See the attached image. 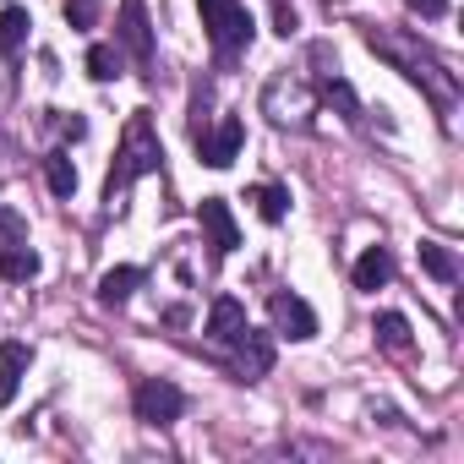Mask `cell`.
Wrapping results in <instances>:
<instances>
[{"label":"cell","mask_w":464,"mask_h":464,"mask_svg":"<svg viewBox=\"0 0 464 464\" xmlns=\"http://www.w3.org/2000/svg\"><path fill=\"white\" fill-rule=\"evenodd\" d=\"M252 202H257V213H263L268 224H279V218L290 213V191H285V186H257Z\"/></svg>","instance_id":"21"},{"label":"cell","mask_w":464,"mask_h":464,"mask_svg":"<svg viewBox=\"0 0 464 464\" xmlns=\"http://www.w3.org/2000/svg\"><path fill=\"white\" fill-rule=\"evenodd\" d=\"M420 268H426L437 285H453V279H459V263H453V252H448V246H437V241H420Z\"/></svg>","instance_id":"16"},{"label":"cell","mask_w":464,"mask_h":464,"mask_svg":"<svg viewBox=\"0 0 464 464\" xmlns=\"http://www.w3.org/2000/svg\"><path fill=\"white\" fill-rule=\"evenodd\" d=\"M66 23L72 28H93L99 23V6H93V0H66Z\"/></svg>","instance_id":"23"},{"label":"cell","mask_w":464,"mask_h":464,"mask_svg":"<svg viewBox=\"0 0 464 464\" xmlns=\"http://www.w3.org/2000/svg\"><path fill=\"white\" fill-rule=\"evenodd\" d=\"M28 241V218L17 213V208H0V252L6 246H23Z\"/></svg>","instance_id":"22"},{"label":"cell","mask_w":464,"mask_h":464,"mask_svg":"<svg viewBox=\"0 0 464 464\" xmlns=\"http://www.w3.org/2000/svg\"><path fill=\"white\" fill-rule=\"evenodd\" d=\"M372 334H377V344H382V350H393V355H404V350H410V323H404L399 312H382Z\"/></svg>","instance_id":"17"},{"label":"cell","mask_w":464,"mask_h":464,"mask_svg":"<svg viewBox=\"0 0 464 464\" xmlns=\"http://www.w3.org/2000/svg\"><path fill=\"white\" fill-rule=\"evenodd\" d=\"M44 180H50L55 197H72V191H77V164H72L66 153H50V159H44Z\"/></svg>","instance_id":"18"},{"label":"cell","mask_w":464,"mask_h":464,"mask_svg":"<svg viewBox=\"0 0 464 464\" xmlns=\"http://www.w3.org/2000/svg\"><path fill=\"white\" fill-rule=\"evenodd\" d=\"M241 328H246V306H241L236 295H218V301L208 306V328H202V334H208L213 344H229Z\"/></svg>","instance_id":"11"},{"label":"cell","mask_w":464,"mask_h":464,"mask_svg":"<svg viewBox=\"0 0 464 464\" xmlns=\"http://www.w3.org/2000/svg\"><path fill=\"white\" fill-rule=\"evenodd\" d=\"M274 23H279V34H285V39L295 34V12H290V6H279V12H274Z\"/></svg>","instance_id":"25"},{"label":"cell","mask_w":464,"mask_h":464,"mask_svg":"<svg viewBox=\"0 0 464 464\" xmlns=\"http://www.w3.org/2000/svg\"><path fill=\"white\" fill-rule=\"evenodd\" d=\"M142 268H110L104 279H99V301L104 306H121V301H131V290H142Z\"/></svg>","instance_id":"13"},{"label":"cell","mask_w":464,"mask_h":464,"mask_svg":"<svg viewBox=\"0 0 464 464\" xmlns=\"http://www.w3.org/2000/svg\"><path fill=\"white\" fill-rule=\"evenodd\" d=\"M197 12H202V28H208L218 55H236L252 44V12L241 0H197Z\"/></svg>","instance_id":"3"},{"label":"cell","mask_w":464,"mask_h":464,"mask_svg":"<svg viewBox=\"0 0 464 464\" xmlns=\"http://www.w3.org/2000/svg\"><path fill=\"white\" fill-rule=\"evenodd\" d=\"M164 164V142H159V126H153V115L148 110H137L131 121H126V137H121V153H115V169H110V180H104V197L115 202L131 180H142V175H153Z\"/></svg>","instance_id":"2"},{"label":"cell","mask_w":464,"mask_h":464,"mask_svg":"<svg viewBox=\"0 0 464 464\" xmlns=\"http://www.w3.org/2000/svg\"><path fill=\"white\" fill-rule=\"evenodd\" d=\"M393 279V252L388 246H366L355 263V290H382Z\"/></svg>","instance_id":"12"},{"label":"cell","mask_w":464,"mask_h":464,"mask_svg":"<svg viewBox=\"0 0 464 464\" xmlns=\"http://www.w3.org/2000/svg\"><path fill=\"white\" fill-rule=\"evenodd\" d=\"M197 218H202V229H208V241H213V252H218V257H229V252L241 246V224H236V213H229V202H224V197H202Z\"/></svg>","instance_id":"8"},{"label":"cell","mask_w":464,"mask_h":464,"mask_svg":"<svg viewBox=\"0 0 464 464\" xmlns=\"http://www.w3.org/2000/svg\"><path fill=\"white\" fill-rule=\"evenodd\" d=\"M410 12H420V17H448V0H404Z\"/></svg>","instance_id":"24"},{"label":"cell","mask_w":464,"mask_h":464,"mask_svg":"<svg viewBox=\"0 0 464 464\" xmlns=\"http://www.w3.org/2000/svg\"><path fill=\"white\" fill-rule=\"evenodd\" d=\"M131 410H137V420H148V426H169V420L186 415V393H180L175 382H164V377H142L137 393H131Z\"/></svg>","instance_id":"4"},{"label":"cell","mask_w":464,"mask_h":464,"mask_svg":"<svg viewBox=\"0 0 464 464\" xmlns=\"http://www.w3.org/2000/svg\"><path fill=\"white\" fill-rule=\"evenodd\" d=\"M241 142H246V126H241L236 115H224L213 131H208V126L197 131V159H202L208 169H229V164L241 159Z\"/></svg>","instance_id":"5"},{"label":"cell","mask_w":464,"mask_h":464,"mask_svg":"<svg viewBox=\"0 0 464 464\" xmlns=\"http://www.w3.org/2000/svg\"><path fill=\"white\" fill-rule=\"evenodd\" d=\"M323 99H328L344 121H361V99H355V88H350L344 77H328V82H323Z\"/></svg>","instance_id":"20"},{"label":"cell","mask_w":464,"mask_h":464,"mask_svg":"<svg viewBox=\"0 0 464 464\" xmlns=\"http://www.w3.org/2000/svg\"><path fill=\"white\" fill-rule=\"evenodd\" d=\"M268 317H274V334L285 339H317V312L301 301V295H268Z\"/></svg>","instance_id":"7"},{"label":"cell","mask_w":464,"mask_h":464,"mask_svg":"<svg viewBox=\"0 0 464 464\" xmlns=\"http://www.w3.org/2000/svg\"><path fill=\"white\" fill-rule=\"evenodd\" d=\"M0 279H12V285H28V279H39V252L23 241V246H6L0 252Z\"/></svg>","instance_id":"14"},{"label":"cell","mask_w":464,"mask_h":464,"mask_svg":"<svg viewBox=\"0 0 464 464\" xmlns=\"http://www.w3.org/2000/svg\"><path fill=\"white\" fill-rule=\"evenodd\" d=\"M366 44H372V55H382L393 72H404L442 115L453 110V99H459V82H453V72H442V61L426 50V44H415L410 34H393V28H366Z\"/></svg>","instance_id":"1"},{"label":"cell","mask_w":464,"mask_h":464,"mask_svg":"<svg viewBox=\"0 0 464 464\" xmlns=\"http://www.w3.org/2000/svg\"><path fill=\"white\" fill-rule=\"evenodd\" d=\"M88 77L93 82H115L121 77V50L115 44H93L88 50Z\"/></svg>","instance_id":"19"},{"label":"cell","mask_w":464,"mask_h":464,"mask_svg":"<svg viewBox=\"0 0 464 464\" xmlns=\"http://www.w3.org/2000/svg\"><path fill=\"white\" fill-rule=\"evenodd\" d=\"M28 6H0V55H17L28 44Z\"/></svg>","instance_id":"15"},{"label":"cell","mask_w":464,"mask_h":464,"mask_svg":"<svg viewBox=\"0 0 464 464\" xmlns=\"http://www.w3.org/2000/svg\"><path fill=\"white\" fill-rule=\"evenodd\" d=\"M115 39L126 44V55L137 66H153V23L142 0H121V17H115Z\"/></svg>","instance_id":"6"},{"label":"cell","mask_w":464,"mask_h":464,"mask_svg":"<svg viewBox=\"0 0 464 464\" xmlns=\"http://www.w3.org/2000/svg\"><path fill=\"white\" fill-rule=\"evenodd\" d=\"M28 361H34L28 344H17V339L0 344V410L17 399V388H23V377H28Z\"/></svg>","instance_id":"10"},{"label":"cell","mask_w":464,"mask_h":464,"mask_svg":"<svg viewBox=\"0 0 464 464\" xmlns=\"http://www.w3.org/2000/svg\"><path fill=\"white\" fill-rule=\"evenodd\" d=\"M229 344H236V372H241L246 382H257V377L274 372V339H268L263 328H241Z\"/></svg>","instance_id":"9"}]
</instances>
